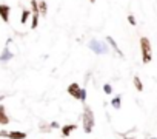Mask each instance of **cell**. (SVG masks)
<instances>
[{
	"instance_id": "1",
	"label": "cell",
	"mask_w": 157,
	"mask_h": 139,
	"mask_svg": "<svg viewBox=\"0 0 157 139\" xmlns=\"http://www.w3.org/2000/svg\"><path fill=\"white\" fill-rule=\"evenodd\" d=\"M94 124H96V121H94V113H93V110L85 104V105H83V114H82L83 131H85L86 134H90V133L93 131V128H94Z\"/></svg>"
},
{
	"instance_id": "2",
	"label": "cell",
	"mask_w": 157,
	"mask_h": 139,
	"mask_svg": "<svg viewBox=\"0 0 157 139\" xmlns=\"http://www.w3.org/2000/svg\"><path fill=\"white\" fill-rule=\"evenodd\" d=\"M140 51H142V62L149 63L152 60V50L148 37H140Z\"/></svg>"
},
{
	"instance_id": "3",
	"label": "cell",
	"mask_w": 157,
	"mask_h": 139,
	"mask_svg": "<svg viewBox=\"0 0 157 139\" xmlns=\"http://www.w3.org/2000/svg\"><path fill=\"white\" fill-rule=\"evenodd\" d=\"M88 46H90V50H91V51H94L96 54H106V53L109 51V50H108V45H106L105 42L97 40V39L90 40Z\"/></svg>"
},
{
	"instance_id": "4",
	"label": "cell",
	"mask_w": 157,
	"mask_h": 139,
	"mask_svg": "<svg viewBox=\"0 0 157 139\" xmlns=\"http://www.w3.org/2000/svg\"><path fill=\"white\" fill-rule=\"evenodd\" d=\"M66 91H68V94L72 96L74 99H78V97H80V87H78V84H75V82L69 84Z\"/></svg>"
},
{
	"instance_id": "5",
	"label": "cell",
	"mask_w": 157,
	"mask_h": 139,
	"mask_svg": "<svg viewBox=\"0 0 157 139\" xmlns=\"http://www.w3.org/2000/svg\"><path fill=\"white\" fill-rule=\"evenodd\" d=\"M10 13H11V6L10 5H0V17L5 23L10 22Z\"/></svg>"
},
{
	"instance_id": "6",
	"label": "cell",
	"mask_w": 157,
	"mask_h": 139,
	"mask_svg": "<svg viewBox=\"0 0 157 139\" xmlns=\"http://www.w3.org/2000/svg\"><path fill=\"white\" fill-rule=\"evenodd\" d=\"M10 124V117L6 114V108L3 104H0V125H8Z\"/></svg>"
},
{
	"instance_id": "7",
	"label": "cell",
	"mask_w": 157,
	"mask_h": 139,
	"mask_svg": "<svg viewBox=\"0 0 157 139\" xmlns=\"http://www.w3.org/2000/svg\"><path fill=\"white\" fill-rule=\"evenodd\" d=\"M75 128H77V125L75 124H66V125H63L60 130H62V136L63 137H68L72 131H75Z\"/></svg>"
},
{
	"instance_id": "8",
	"label": "cell",
	"mask_w": 157,
	"mask_h": 139,
	"mask_svg": "<svg viewBox=\"0 0 157 139\" xmlns=\"http://www.w3.org/2000/svg\"><path fill=\"white\" fill-rule=\"evenodd\" d=\"M106 42H108V43L111 45V48H113V50L116 51V54H117L119 57H123V53L120 51V48H119V45H117V42H116V40H114V39H113L111 36H106Z\"/></svg>"
},
{
	"instance_id": "9",
	"label": "cell",
	"mask_w": 157,
	"mask_h": 139,
	"mask_svg": "<svg viewBox=\"0 0 157 139\" xmlns=\"http://www.w3.org/2000/svg\"><path fill=\"white\" fill-rule=\"evenodd\" d=\"M13 53H11V50L8 48V46H5L3 48V51H2V54H0V62H8V60H11L13 59Z\"/></svg>"
},
{
	"instance_id": "10",
	"label": "cell",
	"mask_w": 157,
	"mask_h": 139,
	"mask_svg": "<svg viewBox=\"0 0 157 139\" xmlns=\"http://www.w3.org/2000/svg\"><path fill=\"white\" fill-rule=\"evenodd\" d=\"M26 133L23 131H19V130H14V131H8V139H26Z\"/></svg>"
},
{
	"instance_id": "11",
	"label": "cell",
	"mask_w": 157,
	"mask_h": 139,
	"mask_svg": "<svg viewBox=\"0 0 157 139\" xmlns=\"http://www.w3.org/2000/svg\"><path fill=\"white\" fill-rule=\"evenodd\" d=\"M46 13H48V5H46L45 0H40L39 2V14L40 16H46Z\"/></svg>"
},
{
	"instance_id": "12",
	"label": "cell",
	"mask_w": 157,
	"mask_h": 139,
	"mask_svg": "<svg viewBox=\"0 0 157 139\" xmlns=\"http://www.w3.org/2000/svg\"><path fill=\"white\" fill-rule=\"evenodd\" d=\"M132 82H134V87H136V90H137V91H143V84H142V81H140V77H139V76H134Z\"/></svg>"
},
{
	"instance_id": "13",
	"label": "cell",
	"mask_w": 157,
	"mask_h": 139,
	"mask_svg": "<svg viewBox=\"0 0 157 139\" xmlns=\"http://www.w3.org/2000/svg\"><path fill=\"white\" fill-rule=\"evenodd\" d=\"M111 107L116 108V110H119V108L122 107V97H120V96H116V97L111 101Z\"/></svg>"
},
{
	"instance_id": "14",
	"label": "cell",
	"mask_w": 157,
	"mask_h": 139,
	"mask_svg": "<svg viewBox=\"0 0 157 139\" xmlns=\"http://www.w3.org/2000/svg\"><path fill=\"white\" fill-rule=\"evenodd\" d=\"M29 16H31V11H29V10H23V11H22V17H20V23L25 25V23L28 22Z\"/></svg>"
},
{
	"instance_id": "15",
	"label": "cell",
	"mask_w": 157,
	"mask_h": 139,
	"mask_svg": "<svg viewBox=\"0 0 157 139\" xmlns=\"http://www.w3.org/2000/svg\"><path fill=\"white\" fill-rule=\"evenodd\" d=\"M39 16L40 14H33V22H31V30H36L39 25Z\"/></svg>"
},
{
	"instance_id": "16",
	"label": "cell",
	"mask_w": 157,
	"mask_h": 139,
	"mask_svg": "<svg viewBox=\"0 0 157 139\" xmlns=\"http://www.w3.org/2000/svg\"><path fill=\"white\" fill-rule=\"evenodd\" d=\"M78 101L85 105V102H86V90L85 88H80V97H78Z\"/></svg>"
},
{
	"instance_id": "17",
	"label": "cell",
	"mask_w": 157,
	"mask_h": 139,
	"mask_svg": "<svg viewBox=\"0 0 157 139\" xmlns=\"http://www.w3.org/2000/svg\"><path fill=\"white\" fill-rule=\"evenodd\" d=\"M103 93L105 94H111L113 93V85L111 84H105L103 85Z\"/></svg>"
},
{
	"instance_id": "18",
	"label": "cell",
	"mask_w": 157,
	"mask_h": 139,
	"mask_svg": "<svg viewBox=\"0 0 157 139\" xmlns=\"http://www.w3.org/2000/svg\"><path fill=\"white\" fill-rule=\"evenodd\" d=\"M51 130H52V128L49 127V124H42V125H40V131H42V133H49Z\"/></svg>"
},
{
	"instance_id": "19",
	"label": "cell",
	"mask_w": 157,
	"mask_h": 139,
	"mask_svg": "<svg viewBox=\"0 0 157 139\" xmlns=\"http://www.w3.org/2000/svg\"><path fill=\"white\" fill-rule=\"evenodd\" d=\"M128 22H129V25H132V26H136V25H137V22H136V17H134L132 14H129V16H128Z\"/></svg>"
},
{
	"instance_id": "20",
	"label": "cell",
	"mask_w": 157,
	"mask_h": 139,
	"mask_svg": "<svg viewBox=\"0 0 157 139\" xmlns=\"http://www.w3.org/2000/svg\"><path fill=\"white\" fill-rule=\"evenodd\" d=\"M49 127H51V128H62V127L59 125V122H56V121H52V122L49 124Z\"/></svg>"
},
{
	"instance_id": "21",
	"label": "cell",
	"mask_w": 157,
	"mask_h": 139,
	"mask_svg": "<svg viewBox=\"0 0 157 139\" xmlns=\"http://www.w3.org/2000/svg\"><path fill=\"white\" fill-rule=\"evenodd\" d=\"M0 137H8V131L6 130H0Z\"/></svg>"
},
{
	"instance_id": "22",
	"label": "cell",
	"mask_w": 157,
	"mask_h": 139,
	"mask_svg": "<svg viewBox=\"0 0 157 139\" xmlns=\"http://www.w3.org/2000/svg\"><path fill=\"white\" fill-rule=\"evenodd\" d=\"M122 136H123V139H137L134 136H128V134H123V133H122Z\"/></svg>"
},
{
	"instance_id": "23",
	"label": "cell",
	"mask_w": 157,
	"mask_h": 139,
	"mask_svg": "<svg viewBox=\"0 0 157 139\" xmlns=\"http://www.w3.org/2000/svg\"><path fill=\"white\" fill-rule=\"evenodd\" d=\"M3 99H5V96H0V102H2Z\"/></svg>"
},
{
	"instance_id": "24",
	"label": "cell",
	"mask_w": 157,
	"mask_h": 139,
	"mask_svg": "<svg viewBox=\"0 0 157 139\" xmlns=\"http://www.w3.org/2000/svg\"><path fill=\"white\" fill-rule=\"evenodd\" d=\"M90 2H91V3H96V0H90Z\"/></svg>"
},
{
	"instance_id": "25",
	"label": "cell",
	"mask_w": 157,
	"mask_h": 139,
	"mask_svg": "<svg viewBox=\"0 0 157 139\" xmlns=\"http://www.w3.org/2000/svg\"><path fill=\"white\" fill-rule=\"evenodd\" d=\"M151 139H157V137H151Z\"/></svg>"
}]
</instances>
